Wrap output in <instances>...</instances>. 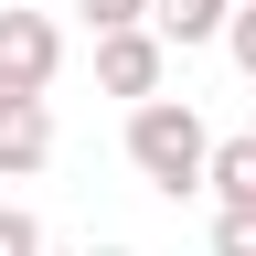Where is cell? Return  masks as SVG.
<instances>
[{
    "label": "cell",
    "mask_w": 256,
    "mask_h": 256,
    "mask_svg": "<svg viewBox=\"0 0 256 256\" xmlns=\"http://www.w3.org/2000/svg\"><path fill=\"white\" fill-rule=\"evenodd\" d=\"M214 128L192 96H160V107H128V171H139L160 203H182V192H214Z\"/></svg>",
    "instance_id": "cell-1"
},
{
    "label": "cell",
    "mask_w": 256,
    "mask_h": 256,
    "mask_svg": "<svg viewBox=\"0 0 256 256\" xmlns=\"http://www.w3.org/2000/svg\"><path fill=\"white\" fill-rule=\"evenodd\" d=\"M64 75V32H54V11H0V96H43Z\"/></svg>",
    "instance_id": "cell-2"
},
{
    "label": "cell",
    "mask_w": 256,
    "mask_h": 256,
    "mask_svg": "<svg viewBox=\"0 0 256 256\" xmlns=\"http://www.w3.org/2000/svg\"><path fill=\"white\" fill-rule=\"evenodd\" d=\"M96 86L128 96V107H160V86H171V43H160V32H107V43H96Z\"/></svg>",
    "instance_id": "cell-3"
},
{
    "label": "cell",
    "mask_w": 256,
    "mask_h": 256,
    "mask_svg": "<svg viewBox=\"0 0 256 256\" xmlns=\"http://www.w3.org/2000/svg\"><path fill=\"white\" fill-rule=\"evenodd\" d=\"M54 160V107L43 96H0V182H32Z\"/></svg>",
    "instance_id": "cell-4"
},
{
    "label": "cell",
    "mask_w": 256,
    "mask_h": 256,
    "mask_svg": "<svg viewBox=\"0 0 256 256\" xmlns=\"http://www.w3.org/2000/svg\"><path fill=\"white\" fill-rule=\"evenodd\" d=\"M150 32H160L171 54H203V43H224V32H235V0H160Z\"/></svg>",
    "instance_id": "cell-5"
},
{
    "label": "cell",
    "mask_w": 256,
    "mask_h": 256,
    "mask_svg": "<svg viewBox=\"0 0 256 256\" xmlns=\"http://www.w3.org/2000/svg\"><path fill=\"white\" fill-rule=\"evenodd\" d=\"M214 214H256V139L246 128L214 150Z\"/></svg>",
    "instance_id": "cell-6"
},
{
    "label": "cell",
    "mask_w": 256,
    "mask_h": 256,
    "mask_svg": "<svg viewBox=\"0 0 256 256\" xmlns=\"http://www.w3.org/2000/svg\"><path fill=\"white\" fill-rule=\"evenodd\" d=\"M75 11H86V32H96V43H107V32H150V11H160V0H75Z\"/></svg>",
    "instance_id": "cell-7"
},
{
    "label": "cell",
    "mask_w": 256,
    "mask_h": 256,
    "mask_svg": "<svg viewBox=\"0 0 256 256\" xmlns=\"http://www.w3.org/2000/svg\"><path fill=\"white\" fill-rule=\"evenodd\" d=\"M0 256H54V235H43V214L0 203Z\"/></svg>",
    "instance_id": "cell-8"
},
{
    "label": "cell",
    "mask_w": 256,
    "mask_h": 256,
    "mask_svg": "<svg viewBox=\"0 0 256 256\" xmlns=\"http://www.w3.org/2000/svg\"><path fill=\"white\" fill-rule=\"evenodd\" d=\"M214 256H256V214H214Z\"/></svg>",
    "instance_id": "cell-9"
},
{
    "label": "cell",
    "mask_w": 256,
    "mask_h": 256,
    "mask_svg": "<svg viewBox=\"0 0 256 256\" xmlns=\"http://www.w3.org/2000/svg\"><path fill=\"white\" fill-rule=\"evenodd\" d=\"M224 54L246 64V86H256V11H235V32H224Z\"/></svg>",
    "instance_id": "cell-10"
},
{
    "label": "cell",
    "mask_w": 256,
    "mask_h": 256,
    "mask_svg": "<svg viewBox=\"0 0 256 256\" xmlns=\"http://www.w3.org/2000/svg\"><path fill=\"white\" fill-rule=\"evenodd\" d=\"M54 256H128V246H54Z\"/></svg>",
    "instance_id": "cell-11"
},
{
    "label": "cell",
    "mask_w": 256,
    "mask_h": 256,
    "mask_svg": "<svg viewBox=\"0 0 256 256\" xmlns=\"http://www.w3.org/2000/svg\"><path fill=\"white\" fill-rule=\"evenodd\" d=\"M246 139H256V107H246Z\"/></svg>",
    "instance_id": "cell-12"
},
{
    "label": "cell",
    "mask_w": 256,
    "mask_h": 256,
    "mask_svg": "<svg viewBox=\"0 0 256 256\" xmlns=\"http://www.w3.org/2000/svg\"><path fill=\"white\" fill-rule=\"evenodd\" d=\"M235 11H256V0H235Z\"/></svg>",
    "instance_id": "cell-13"
}]
</instances>
